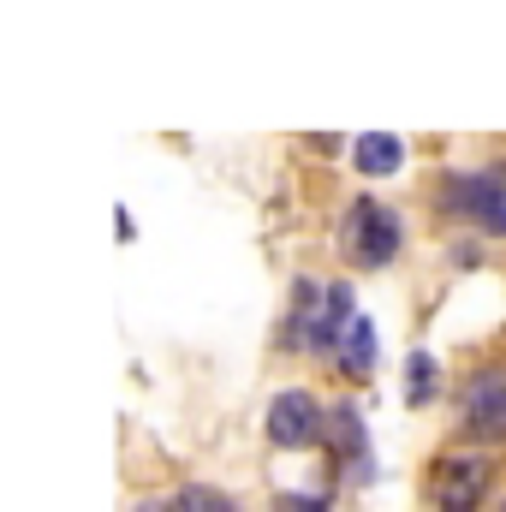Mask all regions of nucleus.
<instances>
[{
	"label": "nucleus",
	"instance_id": "nucleus-2",
	"mask_svg": "<svg viewBox=\"0 0 506 512\" xmlns=\"http://www.w3.org/2000/svg\"><path fill=\"white\" fill-rule=\"evenodd\" d=\"M447 209L471 215L483 227L506 233V167H483V173H453L447 179Z\"/></svg>",
	"mask_w": 506,
	"mask_h": 512
},
{
	"label": "nucleus",
	"instance_id": "nucleus-12",
	"mask_svg": "<svg viewBox=\"0 0 506 512\" xmlns=\"http://www.w3.org/2000/svg\"><path fill=\"white\" fill-rule=\"evenodd\" d=\"M131 512H185L179 501H143V507H131Z\"/></svg>",
	"mask_w": 506,
	"mask_h": 512
},
{
	"label": "nucleus",
	"instance_id": "nucleus-1",
	"mask_svg": "<svg viewBox=\"0 0 506 512\" xmlns=\"http://www.w3.org/2000/svg\"><path fill=\"white\" fill-rule=\"evenodd\" d=\"M405 245V227H399V215L376 203V197H358L352 203V215H346V256L358 262V268H381V262H393Z\"/></svg>",
	"mask_w": 506,
	"mask_h": 512
},
{
	"label": "nucleus",
	"instance_id": "nucleus-4",
	"mask_svg": "<svg viewBox=\"0 0 506 512\" xmlns=\"http://www.w3.org/2000/svg\"><path fill=\"white\" fill-rule=\"evenodd\" d=\"M316 429H322V417H316V399L304 387L274 393V405H268V441L274 447H310Z\"/></svg>",
	"mask_w": 506,
	"mask_h": 512
},
{
	"label": "nucleus",
	"instance_id": "nucleus-3",
	"mask_svg": "<svg viewBox=\"0 0 506 512\" xmlns=\"http://www.w3.org/2000/svg\"><path fill=\"white\" fill-rule=\"evenodd\" d=\"M483 489H489V465H483L477 453L435 465V507L441 512H477Z\"/></svg>",
	"mask_w": 506,
	"mask_h": 512
},
{
	"label": "nucleus",
	"instance_id": "nucleus-10",
	"mask_svg": "<svg viewBox=\"0 0 506 512\" xmlns=\"http://www.w3.org/2000/svg\"><path fill=\"white\" fill-rule=\"evenodd\" d=\"M179 507L185 512H245L233 495H221V489H209V483H185V489H179Z\"/></svg>",
	"mask_w": 506,
	"mask_h": 512
},
{
	"label": "nucleus",
	"instance_id": "nucleus-5",
	"mask_svg": "<svg viewBox=\"0 0 506 512\" xmlns=\"http://www.w3.org/2000/svg\"><path fill=\"white\" fill-rule=\"evenodd\" d=\"M465 417L477 423V429H506V376H477L471 382V405H465Z\"/></svg>",
	"mask_w": 506,
	"mask_h": 512
},
{
	"label": "nucleus",
	"instance_id": "nucleus-8",
	"mask_svg": "<svg viewBox=\"0 0 506 512\" xmlns=\"http://www.w3.org/2000/svg\"><path fill=\"white\" fill-rule=\"evenodd\" d=\"M328 435H334V447H340L346 459H364V447H370V435H364V423H358V411H352V405H334Z\"/></svg>",
	"mask_w": 506,
	"mask_h": 512
},
{
	"label": "nucleus",
	"instance_id": "nucleus-6",
	"mask_svg": "<svg viewBox=\"0 0 506 512\" xmlns=\"http://www.w3.org/2000/svg\"><path fill=\"white\" fill-rule=\"evenodd\" d=\"M352 155H358V167H364V173H399L405 143H399L393 131H364V137L352 143Z\"/></svg>",
	"mask_w": 506,
	"mask_h": 512
},
{
	"label": "nucleus",
	"instance_id": "nucleus-9",
	"mask_svg": "<svg viewBox=\"0 0 506 512\" xmlns=\"http://www.w3.org/2000/svg\"><path fill=\"white\" fill-rule=\"evenodd\" d=\"M435 387H441L435 358H429V352H411V364H405V399H411V405H429Z\"/></svg>",
	"mask_w": 506,
	"mask_h": 512
},
{
	"label": "nucleus",
	"instance_id": "nucleus-7",
	"mask_svg": "<svg viewBox=\"0 0 506 512\" xmlns=\"http://www.w3.org/2000/svg\"><path fill=\"white\" fill-rule=\"evenodd\" d=\"M340 364H346L352 376H370V364H376V328H370L364 316H358V322H352V334L340 340Z\"/></svg>",
	"mask_w": 506,
	"mask_h": 512
},
{
	"label": "nucleus",
	"instance_id": "nucleus-11",
	"mask_svg": "<svg viewBox=\"0 0 506 512\" xmlns=\"http://www.w3.org/2000/svg\"><path fill=\"white\" fill-rule=\"evenodd\" d=\"M274 512H334V507L316 501V495H274Z\"/></svg>",
	"mask_w": 506,
	"mask_h": 512
}]
</instances>
